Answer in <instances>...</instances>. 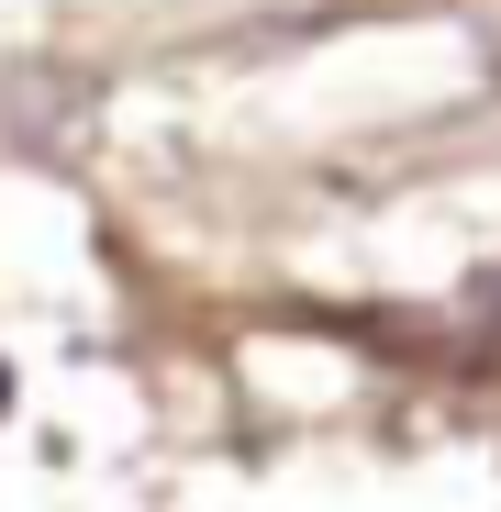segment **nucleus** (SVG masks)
Returning <instances> with one entry per match:
<instances>
[{
	"label": "nucleus",
	"instance_id": "1",
	"mask_svg": "<svg viewBox=\"0 0 501 512\" xmlns=\"http://www.w3.org/2000/svg\"><path fill=\"white\" fill-rule=\"evenodd\" d=\"M0 412H12V368H0Z\"/></svg>",
	"mask_w": 501,
	"mask_h": 512
}]
</instances>
